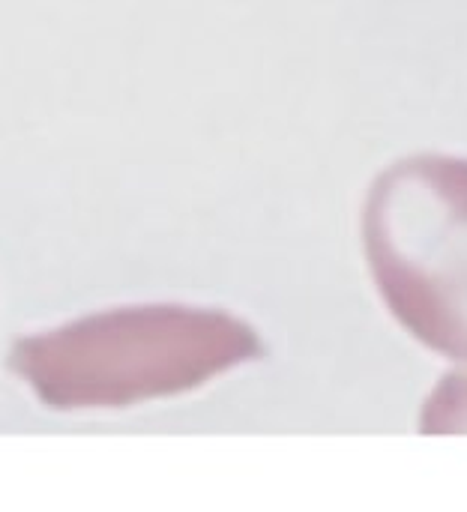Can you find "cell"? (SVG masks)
I'll return each instance as SVG.
<instances>
[{
  "label": "cell",
  "mask_w": 467,
  "mask_h": 512,
  "mask_svg": "<svg viewBox=\"0 0 467 512\" xmlns=\"http://www.w3.org/2000/svg\"><path fill=\"white\" fill-rule=\"evenodd\" d=\"M363 243L393 318L435 354L467 363V159L390 165L369 192Z\"/></svg>",
  "instance_id": "1"
},
{
  "label": "cell",
  "mask_w": 467,
  "mask_h": 512,
  "mask_svg": "<svg viewBox=\"0 0 467 512\" xmlns=\"http://www.w3.org/2000/svg\"><path fill=\"white\" fill-rule=\"evenodd\" d=\"M258 354V336L225 312L150 306L30 342L21 369L48 402L123 405L192 390Z\"/></svg>",
  "instance_id": "2"
},
{
  "label": "cell",
  "mask_w": 467,
  "mask_h": 512,
  "mask_svg": "<svg viewBox=\"0 0 467 512\" xmlns=\"http://www.w3.org/2000/svg\"><path fill=\"white\" fill-rule=\"evenodd\" d=\"M420 429L426 435H467V372L447 375L429 396Z\"/></svg>",
  "instance_id": "3"
}]
</instances>
